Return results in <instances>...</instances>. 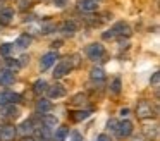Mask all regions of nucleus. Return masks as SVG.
Here are the masks:
<instances>
[{"instance_id": "1", "label": "nucleus", "mask_w": 160, "mask_h": 141, "mask_svg": "<svg viewBox=\"0 0 160 141\" xmlns=\"http://www.w3.org/2000/svg\"><path fill=\"white\" fill-rule=\"evenodd\" d=\"M79 64H81V58H79V55L78 53H74V55H71V57H66L64 60H60L59 64L55 65V69H53V78L55 79H60V78H64V76H67L72 69H76V67H79Z\"/></svg>"}, {"instance_id": "2", "label": "nucleus", "mask_w": 160, "mask_h": 141, "mask_svg": "<svg viewBox=\"0 0 160 141\" xmlns=\"http://www.w3.org/2000/svg\"><path fill=\"white\" fill-rule=\"evenodd\" d=\"M131 34H132L131 26H129L128 23H124V21H119V23H115L110 29L102 33V40H115V38L124 40V38H129Z\"/></svg>"}, {"instance_id": "3", "label": "nucleus", "mask_w": 160, "mask_h": 141, "mask_svg": "<svg viewBox=\"0 0 160 141\" xmlns=\"http://www.w3.org/2000/svg\"><path fill=\"white\" fill-rule=\"evenodd\" d=\"M153 112H157V108H153L152 103L146 102V100H141L138 103V107H136V115H138V119H150L152 115H155Z\"/></svg>"}, {"instance_id": "4", "label": "nucleus", "mask_w": 160, "mask_h": 141, "mask_svg": "<svg viewBox=\"0 0 160 141\" xmlns=\"http://www.w3.org/2000/svg\"><path fill=\"white\" fill-rule=\"evenodd\" d=\"M103 55H105V48L102 43H90L86 47V57L90 58V60L97 62V60H100Z\"/></svg>"}, {"instance_id": "5", "label": "nucleus", "mask_w": 160, "mask_h": 141, "mask_svg": "<svg viewBox=\"0 0 160 141\" xmlns=\"http://www.w3.org/2000/svg\"><path fill=\"white\" fill-rule=\"evenodd\" d=\"M115 134H117V138H121V139L129 138L132 134V122H131V120H122V122H117Z\"/></svg>"}, {"instance_id": "6", "label": "nucleus", "mask_w": 160, "mask_h": 141, "mask_svg": "<svg viewBox=\"0 0 160 141\" xmlns=\"http://www.w3.org/2000/svg\"><path fill=\"white\" fill-rule=\"evenodd\" d=\"M22 96L19 93H14V91H9V89H4L0 91V105H9V103H18L21 102Z\"/></svg>"}, {"instance_id": "7", "label": "nucleus", "mask_w": 160, "mask_h": 141, "mask_svg": "<svg viewBox=\"0 0 160 141\" xmlns=\"http://www.w3.org/2000/svg\"><path fill=\"white\" fill-rule=\"evenodd\" d=\"M57 58H59V53H57V52H53V50L47 52V53L40 58V69H42V71H48V69L55 64Z\"/></svg>"}, {"instance_id": "8", "label": "nucleus", "mask_w": 160, "mask_h": 141, "mask_svg": "<svg viewBox=\"0 0 160 141\" xmlns=\"http://www.w3.org/2000/svg\"><path fill=\"white\" fill-rule=\"evenodd\" d=\"M47 95H48L50 100L62 98V96H66V88H64L62 84H59V83H55L53 86H48V88H47Z\"/></svg>"}, {"instance_id": "9", "label": "nucleus", "mask_w": 160, "mask_h": 141, "mask_svg": "<svg viewBox=\"0 0 160 141\" xmlns=\"http://www.w3.org/2000/svg\"><path fill=\"white\" fill-rule=\"evenodd\" d=\"M78 28H79V26H78L76 21L67 19V21H64V23H60L59 31H60V33H64V34H67V36H72V34L78 31Z\"/></svg>"}, {"instance_id": "10", "label": "nucleus", "mask_w": 160, "mask_h": 141, "mask_svg": "<svg viewBox=\"0 0 160 141\" xmlns=\"http://www.w3.org/2000/svg\"><path fill=\"white\" fill-rule=\"evenodd\" d=\"M16 134H18V129H16V126H4L2 129H0V139L2 141H14Z\"/></svg>"}, {"instance_id": "11", "label": "nucleus", "mask_w": 160, "mask_h": 141, "mask_svg": "<svg viewBox=\"0 0 160 141\" xmlns=\"http://www.w3.org/2000/svg\"><path fill=\"white\" fill-rule=\"evenodd\" d=\"M78 9L83 12H95L98 9V0H78Z\"/></svg>"}, {"instance_id": "12", "label": "nucleus", "mask_w": 160, "mask_h": 141, "mask_svg": "<svg viewBox=\"0 0 160 141\" xmlns=\"http://www.w3.org/2000/svg\"><path fill=\"white\" fill-rule=\"evenodd\" d=\"M14 79H16L14 72L7 71V69L0 71V86H11L14 83Z\"/></svg>"}, {"instance_id": "13", "label": "nucleus", "mask_w": 160, "mask_h": 141, "mask_svg": "<svg viewBox=\"0 0 160 141\" xmlns=\"http://www.w3.org/2000/svg\"><path fill=\"white\" fill-rule=\"evenodd\" d=\"M35 108H36V112H38V113H48L50 110H52V102L47 100V98H40L38 102H36Z\"/></svg>"}, {"instance_id": "14", "label": "nucleus", "mask_w": 160, "mask_h": 141, "mask_svg": "<svg viewBox=\"0 0 160 141\" xmlns=\"http://www.w3.org/2000/svg\"><path fill=\"white\" fill-rule=\"evenodd\" d=\"M14 21V10L12 9H2L0 10V24L2 26H7Z\"/></svg>"}, {"instance_id": "15", "label": "nucleus", "mask_w": 160, "mask_h": 141, "mask_svg": "<svg viewBox=\"0 0 160 141\" xmlns=\"http://www.w3.org/2000/svg\"><path fill=\"white\" fill-rule=\"evenodd\" d=\"M67 136H69V127L67 126H59L55 129V133H53V141H66Z\"/></svg>"}, {"instance_id": "16", "label": "nucleus", "mask_w": 160, "mask_h": 141, "mask_svg": "<svg viewBox=\"0 0 160 141\" xmlns=\"http://www.w3.org/2000/svg\"><path fill=\"white\" fill-rule=\"evenodd\" d=\"M47 88H48V83H47L45 79H38V81L33 83V93H35L36 96H42L43 93L47 91Z\"/></svg>"}, {"instance_id": "17", "label": "nucleus", "mask_w": 160, "mask_h": 141, "mask_svg": "<svg viewBox=\"0 0 160 141\" xmlns=\"http://www.w3.org/2000/svg\"><path fill=\"white\" fill-rule=\"evenodd\" d=\"M42 122H43V126L48 127V129H53L55 126H59V119H57L55 115H52V113H43Z\"/></svg>"}, {"instance_id": "18", "label": "nucleus", "mask_w": 160, "mask_h": 141, "mask_svg": "<svg viewBox=\"0 0 160 141\" xmlns=\"http://www.w3.org/2000/svg\"><path fill=\"white\" fill-rule=\"evenodd\" d=\"M31 43H33V36H31V34H28V33L19 34V38L16 40V45H18L19 48H28Z\"/></svg>"}, {"instance_id": "19", "label": "nucleus", "mask_w": 160, "mask_h": 141, "mask_svg": "<svg viewBox=\"0 0 160 141\" xmlns=\"http://www.w3.org/2000/svg\"><path fill=\"white\" fill-rule=\"evenodd\" d=\"M16 129H18V133H21V134H31L33 133V129H35V127H33V120L31 119H28V120H22L21 124H19L18 127H16Z\"/></svg>"}, {"instance_id": "20", "label": "nucleus", "mask_w": 160, "mask_h": 141, "mask_svg": "<svg viewBox=\"0 0 160 141\" xmlns=\"http://www.w3.org/2000/svg\"><path fill=\"white\" fill-rule=\"evenodd\" d=\"M90 78L91 81H97V83H103L105 81V71L102 67H93L90 71Z\"/></svg>"}, {"instance_id": "21", "label": "nucleus", "mask_w": 160, "mask_h": 141, "mask_svg": "<svg viewBox=\"0 0 160 141\" xmlns=\"http://www.w3.org/2000/svg\"><path fill=\"white\" fill-rule=\"evenodd\" d=\"M91 113H93L91 110H78V112H71V119H72L74 122H81V120L88 119Z\"/></svg>"}, {"instance_id": "22", "label": "nucleus", "mask_w": 160, "mask_h": 141, "mask_svg": "<svg viewBox=\"0 0 160 141\" xmlns=\"http://www.w3.org/2000/svg\"><path fill=\"white\" fill-rule=\"evenodd\" d=\"M4 107V115L5 117H18L19 115V108L14 105V103H9V105H2Z\"/></svg>"}, {"instance_id": "23", "label": "nucleus", "mask_w": 160, "mask_h": 141, "mask_svg": "<svg viewBox=\"0 0 160 141\" xmlns=\"http://www.w3.org/2000/svg\"><path fill=\"white\" fill-rule=\"evenodd\" d=\"M5 65H7V71H11V72H18L21 69V64H19L18 58H7Z\"/></svg>"}, {"instance_id": "24", "label": "nucleus", "mask_w": 160, "mask_h": 141, "mask_svg": "<svg viewBox=\"0 0 160 141\" xmlns=\"http://www.w3.org/2000/svg\"><path fill=\"white\" fill-rule=\"evenodd\" d=\"M86 100H88L86 93H76L71 100V105H83V103H86Z\"/></svg>"}, {"instance_id": "25", "label": "nucleus", "mask_w": 160, "mask_h": 141, "mask_svg": "<svg viewBox=\"0 0 160 141\" xmlns=\"http://www.w3.org/2000/svg\"><path fill=\"white\" fill-rule=\"evenodd\" d=\"M121 89H122V83H121V79H119V78H115L114 81L110 83V91L114 93V95H119Z\"/></svg>"}, {"instance_id": "26", "label": "nucleus", "mask_w": 160, "mask_h": 141, "mask_svg": "<svg viewBox=\"0 0 160 141\" xmlns=\"http://www.w3.org/2000/svg\"><path fill=\"white\" fill-rule=\"evenodd\" d=\"M12 48H14V45H11V43H4V45H0V55H4V57H11Z\"/></svg>"}, {"instance_id": "27", "label": "nucleus", "mask_w": 160, "mask_h": 141, "mask_svg": "<svg viewBox=\"0 0 160 141\" xmlns=\"http://www.w3.org/2000/svg\"><path fill=\"white\" fill-rule=\"evenodd\" d=\"M33 7V0H19V9L26 10V9H31Z\"/></svg>"}, {"instance_id": "28", "label": "nucleus", "mask_w": 160, "mask_h": 141, "mask_svg": "<svg viewBox=\"0 0 160 141\" xmlns=\"http://www.w3.org/2000/svg\"><path fill=\"white\" fill-rule=\"evenodd\" d=\"M158 83H160V72L155 71V72H153V76L150 78V84H152V86H158Z\"/></svg>"}, {"instance_id": "29", "label": "nucleus", "mask_w": 160, "mask_h": 141, "mask_svg": "<svg viewBox=\"0 0 160 141\" xmlns=\"http://www.w3.org/2000/svg\"><path fill=\"white\" fill-rule=\"evenodd\" d=\"M52 2H53V5H55L57 9H64V7L69 3V0H52Z\"/></svg>"}, {"instance_id": "30", "label": "nucleus", "mask_w": 160, "mask_h": 141, "mask_svg": "<svg viewBox=\"0 0 160 141\" xmlns=\"http://www.w3.org/2000/svg\"><path fill=\"white\" fill-rule=\"evenodd\" d=\"M107 127H108V129H112V131H115V127H117V120H115V119H110V120L107 122Z\"/></svg>"}, {"instance_id": "31", "label": "nucleus", "mask_w": 160, "mask_h": 141, "mask_svg": "<svg viewBox=\"0 0 160 141\" xmlns=\"http://www.w3.org/2000/svg\"><path fill=\"white\" fill-rule=\"evenodd\" d=\"M72 141H83V134L78 133V131H74L72 133Z\"/></svg>"}, {"instance_id": "32", "label": "nucleus", "mask_w": 160, "mask_h": 141, "mask_svg": "<svg viewBox=\"0 0 160 141\" xmlns=\"http://www.w3.org/2000/svg\"><path fill=\"white\" fill-rule=\"evenodd\" d=\"M26 62H29V55H21V60H19V64H21V67L26 64Z\"/></svg>"}, {"instance_id": "33", "label": "nucleus", "mask_w": 160, "mask_h": 141, "mask_svg": "<svg viewBox=\"0 0 160 141\" xmlns=\"http://www.w3.org/2000/svg\"><path fill=\"white\" fill-rule=\"evenodd\" d=\"M97 141H110V138H108L107 134H100V136L97 138Z\"/></svg>"}, {"instance_id": "34", "label": "nucleus", "mask_w": 160, "mask_h": 141, "mask_svg": "<svg viewBox=\"0 0 160 141\" xmlns=\"http://www.w3.org/2000/svg\"><path fill=\"white\" fill-rule=\"evenodd\" d=\"M121 115H122V117L129 115V108H122V110H121Z\"/></svg>"}, {"instance_id": "35", "label": "nucleus", "mask_w": 160, "mask_h": 141, "mask_svg": "<svg viewBox=\"0 0 160 141\" xmlns=\"http://www.w3.org/2000/svg\"><path fill=\"white\" fill-rule=\"evenodd\" d=\"M21 141H36V139H35V138H31V136H24Z\"/></svg>"}, {"instance_id": "36", "label": "nucleus", "mask_w": 160, "mask_h": 141, "mask_svg": "<svg viewBox=\"0 0 160 141\" xmlns=\"http://www.w3.org/2000/svg\"><path fill=\"white\" fill-rule=\"evenodd\" d=\"M52 47H55V48H59V47H60V41H53V43H52Z\"/></svg>"}, {"instance_id": "37", "label": "nucleus", "mask_w": 160, "mask_h": 141, "mask_svg": "<svg viewBox=\"0 0 160 141\" xmlns=\"http://www.w3.org/2000/svg\"><path fill=\"white\" fill-rule=\"evenodd\" d=\"M134 141H143V139H141V138H134Z\"/></svg>"}, {"instance_id": "38", "label": "nucleus", "mask_w": 160, "mask_h": 141, "mask_svg": "<svg viewBox=\"0 0 160 141\" xmlns=\"http://www.w3.org/2000/svg\"><path fill=\"white\" fill-rule=\"evenodd\" d=\"M0 26H2V24H0Z\"/></svg>"}]
</instances>
